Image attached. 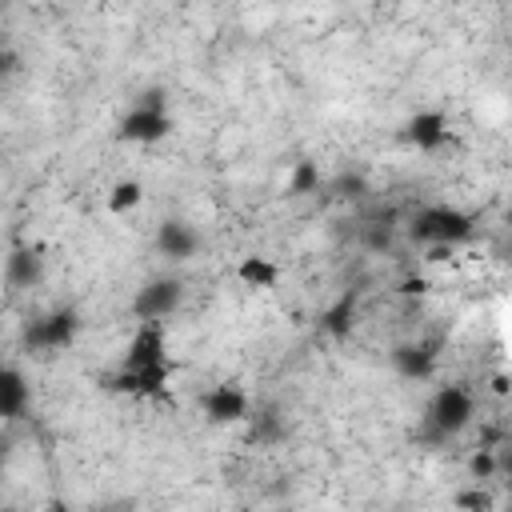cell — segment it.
<instances>
[{"label": "cell", "instance_id": "26", "mask_svg": "<svg viewBox=\"0 0 512 512\" xmlns=\"http://www.w3.org/2000/svg\"><path fill=\"white\" fill-rule=\"evenodd\" d=\"M48 512H68V508L64 504H48Z\"/></svg>", "mask_w": 512, "mask_h": 512}, {"label": "cell", "instance_id": "13", "mask_svg": "<svg viewBox=\"0 0 512 512\" xmlns=\"http://www.w3.org/2000/svg\"><path fill=\"white\" fill-rule=\"evenodd\" d=\"M108 388L112 392H128V396H144V400H156L164 396L168 388V364H152V368H120L108 376Z\"/></svg>", "mask_w": 512, "mask_h": 512}, {"label": "cell", "instance_id": "12", "mask_svg": "<svg viewBox=\"0 0 512 512\" xmlns=\"http://www.w3.org/2000/svg\"><path fill=\"white\" fill-rule=\"evenodd\" d=\"M152 364H168V336H164V324H140L124 348V360L120 368H152Z\"/></svg>", "mask_w": 512, "mask_h": 512}, {"label": "cell", "instance_id": "8", "mask_svg": "<svg viewBox=\"0 0 512 512\" xmlns=\"http://www.w3.org/2000/svg\"><path fill=\"white\" fill-rule=\"evenodd\" d=\"M400 140L416 152H436L448 140V116L440 108H420L400 124Z\"/></svg>", "mask_w": 512, "mask_h": 512}, {"label": "cell", "instance_id": "3", "mask_svg": "<svg viewBox=\"0 0 512 512\" xmlns=\"http://www.w3.org/2000/svg\"><path fill=\"white\" fill-rule=\"evenodd\" d=\"M168 132H172V116H168L164 88H144L140 100L116 124V140L124 144H160Z\"/></svg>", "mask_w": 512, "mask_h": 512}, {"label": "cell", "instance_id": "24", "mask_svg": "<svg viewBox=\"0 0 512 512\" xmlns=\"http://www.w3.org/2000/svg\"><path fill=\"white\" fill-rule=\"evenodd\" d=\"M492 392H496V396H508V392H512V380H508V376H496V380H492Z\"/></svg>", "mask_w": 512, "mask_h": 512}, {"label": "cell", "instance_id": "18", "mask_svg": "<svg viewBox=\"0 0 512 512\" xmlns=\"http://www.w3.org/2000/svg\"><path fill=\"white\" fill-rule=\"evenodd\" d=\"M140 200H144V184H140V180H116L112 192H108V212H112V216H124V212H132Z\"/></svg>", "mask_w": 512, "mask_h": 512}, {"label": "cell", "instance_id": "17", "mask_svg": "<svg viewBox=\"0 0 512 512\" xmlns=\"http://www.w3.org/2000/svg\"><path fill=\"white\" fill-rule=\"evenodd\" d=\"M236 280H240L244 288H272V284L280 280V264L252 252V256H244V260L236 264Z\"/></svg>", "mask_w": 512, "mask_h": 512}, {"label": "cell", "instance_id": "5", "mask_svg": "<svg viewBox=\"0 0 512 512\" xmlns=\"http://www.w3.org/2000/svg\"><path fill=\"white\" fill-rule=\"evenodd\" d=\"M180 300H184L180 276L160 272V276H148V280L136 288V296H132V316H136L140 324H164V320L180 308Z\"/></svg>", "mask_w": 512, "mask_h": 512}, {"label": "cell", "instance_id": "1", "mask_svg": "<svg viewBox=\"0 0 512 512\" xmlns=\"http://www.w3.org/2000/svg\"><path fill=\"white\" fill-rule=\"evenodd\" d=\"M472 416H476L472 392L460 388V384H444V388L432 392V400H428V408H424V416H420L416 440L440 448V444H448L452 436H460V432L472 424Z\"/></svg>", "mask_w": 512, "mask_h": 512}, {"label": "cell", "instance_id": "23", "mask_svg": "<svg viewBox=\"0 0 512 512\" xmlns=\"http://www.w3.org/2000/svg\"><path fill=\"white\" fill-rule=\"evenodd\" d=\"M0 68H4V76L16 72V52H12V44H4V52H0Z\"/></svg>", "mask_w": 512, "mask_h": 512}, {"label": "cell", "instance_id": "2", "mask_svg": "<svg viewBox=\"0 0 512 512\" xmlns=\"http://www.w3.org/2000/svg\"><path fill=\"white\" fill-rule=\"evenodd\" d=\"M472 232H476V216L464 208H452V204H428L408 220V236L416 244H432V248L464 244V240H472Z\"/></svg>", "mask_w": 512, "mask_h": 512}, {"label": "cell", "instance_id": "21", "mask_svg": "<svg viewBox=\"0 0 512 512\" xmlns=\"http://www.w3.org/2000/svg\"><path fill=\"white\" fill-rule=\"evenodd\" d=\"M500 472V456L492 452V448H476L472 456H468V476H472V484H484V480H492Z\"/></svg>", "mask_w": 512, "mask_h": 512}, {"label": "cell", "instance_id": "15", "mask_svg": "<svg viewBox=\"0 0 512 512\" xmlns=\"http://www.w3.org/2000/svg\"><path fill=\"white\" fill-rule=\"evenodd\" d=\"M44 280V256L36 248H12L8 256V288H36Z\"/></svg>", "mask_w": 512, "mask_h": 512}, {"label": "cell", "instance_id": "14", "mask_svg": "<svg viewBox=\"0 0 512 512\" xmlns=\"http://www.w3.org/2000/svg\"><path fill=\"white\" fill-rule=\"evenodd\" d=\"M28 400H32V388H28L24 372H20L16 364L0 368V416H4L8 424H12V420H20V416H24V408H28Z\"/></svg>", "mask_w": 512, "mask_h": 512}, {"label": "cell", "instance_id": "20", "mask_svg": "<svg viewBox=\"0 0 512 512\" xmlns=\"http://www.w3.org/2000/svg\"><path fill=\"white\" fill-rule=\"evenodd\" d=\"M452 508H456V512H492L496 500H492V492H488L484 484H468V488H460V492L452 496Z\"/></svg>", "mask_w": 512, "mask_h": 512}, {"label": "cell", "instance_id": "9", "mask_svg": "<svg viewBox=\"0 0 512 512\" xmlns=\"http://www.w3.org/2000/svg\"><path fill=\"white\" fill-rule=\"evenodd\" d=\"M244 440L252 448H276V444H284L288 440V416H284V408L276 400L256 404L252 416L244 420Z\"/></svg>", "mask_w": 512, "mask_h": 512}, {"label": "cell", "instance_id": "4", "mask_svg": "<svg viewBox=\"0 0 512 512\" xmlns=\"http://www.w3.org/2000/svg\"><path fill=\"white\" fill-rule=\"evenodd\" d=\"M80 332V312L72 304H56L40 316H32L20 332L24 352H64Z\"/></svg>", "mask_w": 512, "mask_h": 512}, {"label": "cell", "instance_id": "16", "mask_svg": "<svg viewBox=\"0 0 512 512\" xmlns=\"http://www.w3.org/2000/svg\"><path fill=\"white\" fill-rule=\"evenodd\" d=\"M324 184H328V180H324V172H320L316 160H308V156L292 160V168H288V196H296V200H304V196H320Z\"/></svg>", "mask_w": 512, "mask_h": 512}, {"label": "cell", "instance_id": "19", "mask_svg": "<svg viewBox=\"0 0 512 512\" xmlns=\"http://www.w3.org/2000/svg\"><path fill=\"white\" fill-rule=\"evenodd\" d=\"M324 192H328V196H336V200H360V196L368 192V180H364V172L344 168L340 176H332V180L324 184Z\"/></svg>", "mask_w": 512, "mask_h": 512}, {"label": "cell", "instance_id": "11", "mask_svg": "<svg viewBox=\"0 0 512 512\" xmlns=\"http://www.w3.org/2000/svg\"><path fill=\"white\" fill-rule=\"evenodd\" d=\"M356 316H360V292L356 288H344L340 296H332L316 312V332L328 336V340H344V336H352Z\"/></svg>", "mask_w": 512, "mask_h": 512}, {"label": "cell", "instance_id": "22", "mask_svg": "<svg viewBox=\"0 0 512 512\" xmlns=\"http://www.w3.org/2000/svg\"><path fill=\"white\" fill-rule=\"evenodd\" d=\"M396 292H400L404 300H412V296H424V292H428V276H420V272H408V276H400V280H396Z\"/></svg>", "mask_w": 512, "mask_h": 512}, {"label": "cell", "instance_id": "25", "mask_svg": "<svg viewBox=\"0 0 512 512\" xmlns=\"http://www.w3.org/2000/svg\"><path fill=\"white\" fill-rule=\"evenodd\" d=\"M500 472H504V476H508V484H512V452H504V456H500Z\"/></svg>", "mask_w": 512, "mask_h": 512}, {"label": "cell", "instance_id": "6", "mask_svg": "<svg viewBox=\"0 0 512 512\" xmlns=\"http://www.w3.org/2000/svg\"><path fill=\"white\" fill-rule=\"evenodd\" d=\"M200 416L216 428H232L252 416V400L236 384H212L208 392H200Z\"/></svg>", "mask_w": 512, "mask_h": 512}, {"label": "cell", "instance_id": "10", "mask_svg": "<svg viewBox=\"0 0 512 512\" xmlns=\"http://www.w3.org/2000/svg\"><path fill=\"white\" fill-rule=\"evenodd\" d=\"M152 244H156V252H160L164 260L180 264V260H192V256L200 252V232H196L188 220L168 216V220H160V224H156Z\"/></svg>", "mask_w": 512, "mask_h": 512}, {"label": "cell", "instance_id": "7", "mask_svg": "<svg viewBox=\"0 0 512 512\" xmlns=\"http://www.w3.org/2000/svg\"><path fill=\"white\" fill-rule=\"evenodd\" d=\"M388 364L400 380H428L440 364V340H400L388 352Z\"/></svg>", "mask_w": 512, "mask_h": 512}]
</instances>
